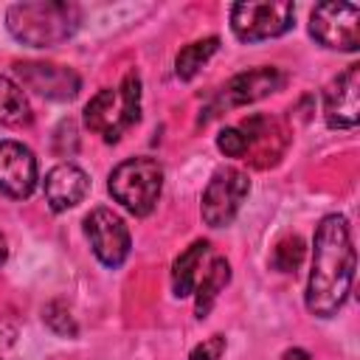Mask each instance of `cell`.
<instances>
[{
	"instance_id": "8",
	"label": "cell",
	"mask_w": 360,
	"mask_h": 360,
	"mask_svg": "<svg viewBox=\"0 0 360 360\" xmlns=\"http://www.w3.org/2000/svg\"><path fill=\"white\" fill-rule=\"evenodd\" d=\"M84 233H87L90 248H93V253H96V259L101 264L118 267L129 256V248H132L129 228H127V222L115 211H110V208H93L84 217Z\"/></svg>"
},
{
	"instance_id": "21",
	"label": "cell",
	"mask_w": 360,
	"mask_h": 360,
	"mask_svg": "<svg viewBox=\"0 0 360 360\" xmlns=\"http://www.w3.org/2000/svg\"><path fill=\"white\" fill-rule=\"evenodd\" d=\"M225 352V338L222 335H211L208 340H202L200 346L191 349L188 360H219Z\"/></svg>"
},
{
	"instance_id": "9",
	"label": "cell",
	"mask_w": 360,
	"mask_h": 360,
	"mask_svg": "<svg viewBox=\"0 0 360 360\" xmlns=\"http://www.w3.org/2000/svg\"><path fill=\"white\" fill-rule=\"evenodd\" d=\"M14 73L22 87H28L37 96L51 98V101H68L82 87V79L70 68L51 65V62H17Z\"/></svg>"
},
{
	"instance_id": "10",
	"label": "cell",
	"mask_w": 360,
	"mask_h": 360,
	"mask_svg": "<svg viewBox=\"0 0 360 360\" xmlns=\"http://www.w3.org/2000/svg\"><path fill=\"white\" fill-rule=\"evenodd\" d=\"M323 118L332 129H352L360 118V65H349L323 93Z\"/></svg>"
},
{
	"instance_id": "7",
	"label": "cell",
	"mask_w": 360,
	"mask_h": 360,
	"mask_svg": "<svg viewBox=\"0 0 360 360\" xmlns=\"http://www.w3.org/2000/svg\"><path fill=\"white\" fill-rule=\"evenodd\" d=\"M309 34L332 51L360 48V6L354 3H318L309 17Z\"/></svg>"
},
{
	"instance_id": "17",
	"label": "cell",
	"mask_w": 360,
	"mask_h": 360,
	"mask_svg": "<svg viewBox=\"0 0 360 360\" xmlns=\"http://www.w3.org/2000/svg\"><path fill=\"white\" fill-rule=\"evenodd\" d=\"M217 48H219V37H205V39L188 42V45L177 53V59H174V73H177V79H183V82L194 79L197 70L217 53Z\"/></svg>"
},
{
	"instance_id": "15",
	"label": "cell",
	"mask_w": 360,
	"mask_h": 360,
	"mask_svg": "<svg viewBox=\"0 0 360 360\" xmlns=\"http://www.w3.org/2000/svg\"><path fill=\"white\" fill-rule=\"evenodd\" d=\"M228 281H231V264H228V259L214 256L211 264L205 267L200 284H197V304H194L197 318H205V315H208V309L214 307L219 290H225Z\"/></svg>"
},
{
	"instance_id": "1",
	"label": "cell",
	"mask_w": 360,
	"mask_h": 360,
	"mask_svg": "<svg viewBox=\"0 0 360 360\" xmlns=\"http://www.w3.org/2000/svg\"><path fill=\"white\" fill-rule=\"evenodd\" d=\"M354 281V248L346 217L329 214L321 219L312 245V270L307 281V309L315 318H332L349 298Z\"/></svg>"
},
{
	"instance_id": "3",
	"label": "cell",
	"mask_w": 360,
	"mask_h": 360,
	"mask_svg": "<svg viewBox=\"0 0 360 360\" xmlns=\"http://www.w3.org/2000/svg\"><path fill=\"white\" fill-rule=\"evenodd\" d=\"M141 118V79L129 70L118 87L98 90L84 107V124L107 143H115Z\"/></svg>"
},
{
	"instance_id": "6",
	"label": "cell",
	"mask_w": 360,
	"mask_h": 360,
	"mask_svg": "<svg viewBox=\"0 0 360 360\" xmlns=\"http://www.w3.org/2000/svg\"><path fill=\"white\" fill-rule=\"evenodd\" d=\"M250 191V180L242 169H233V166H225V169H217L202 191V219L205 225L211 228H225L233 222L236 211L242 208L245 197Z\"/></svg>"
},
{
	"instance_id": "16",
	"label": "cell",
	"mask_w": 360,
	"mask_h": 360,
	"mask_svg": "<svg viewBox=\"0 0 360 360\" xmlns=\"http://www.w3.org/2000/svg\"><path fill=\"white\" fill-rule=\"evenodd\" d=\"M28 121H31V104H28L25 93L8 76H0V124L22 127Z\"/></svg>"
},
{
	"instance_id": "22",
	"label": "cell",
	"mask_w": 360,
	"mask_h": 360,
	"mask_svg": "<svg viewBox=\"0 0 360 360\" xmlns=\"http://www.w3.org/2000/svg\"><path fill=\"white\" fill-rule=\"evenodd\" d=\"M284 360H309V354L301 349H292V352H284Z\"/></svg>"
},
{
	"instance_id": "5",
	"label": "cell",
	"mask_w": 360,
	"mask_h": 360,
	"mask_svg": "<svg viewBox=\"0 0 360 360\" xmlns=\"http://www.w3.org/2000/svg\"><path fill=\"white\" fill-rule=\"evenodd\" d=\"M292 20H295V8L287 0L231 6V28L242 42H262L281 37L292 28Z\"/></svg>"
},
{
	"instance_id": "13",
	"label": "cell",
	"mask_w": 360,
	"mask_h": 360,
	"mask_svg": "<svg viewBox=\"0 0 360 360\" xmlns=\"http://www.w3.org/2000/svg\"><path fill=\"white\" fill-rule=\"evenodd\" d=\"M87 188H90L87 174H84L79 166H73V163H59V166H53V169L45 174V180H42L45 202H48L51 211H56V214L73 208L76 202H82L84 194H87Z\"/></svg>"
},
{
	"instance_id": "19",
	"label": "cell",
	"mask_w": 360,
	"mask_h": 360,
	"mask_svg": "<svg viewBox=\"0 0 360 360\" xmlns=\"http://www.w3.org/2000/svg\"><path fill=\"white\" fill-rule=\"evenodd\" d=\"M217 146H219V152H225L228 158H242V155L248 152V138H245V132H242L239 127H228V129L219 132Z\"/></svg>"
},
{
	"instance_id": "11",
	"label": "cell",
	"mask_w": 360,
	"mask_h": 360,
	"mask_svg": "<svg viewBox=\"0 0 360 360\" xmlns=\"http://www.w3.org/2000/svg\"><path fill=\"white\" fill-rule=\"evenodd\" d=\"M37 188V158L20 141H0V194L25 200Z\"/></svg>"
},
{
	"instance_id": "18",
	"label": "cell",
	"mask_w": 360,
	"mask_h": 360,
	"mask_svg": "<svg viewBox=\"0 0 360 360\" xmlns=\"http://www.w3.org/2000/svg\"><path fill=\"white\" fill-rule=\"evenodd\" d=\"M301 259H304V242L298 236H290V239H284V242H278L273 248L270 264L276 270H281V273H295L298 264H301Z\"/></svg>"
},
{
	"instance_id": "14",
	"label": "cell",
	"mask_w": 360,
	"mask_h": 360,
	"mask_svg": "<svg viewBox=\"0 0 360 360\" xmlns=\"http://www.w3.org/2000/svg\"><path fill=\"white\" fill-rule=\"evenodd\" d=\"M208 248H211V245H208L205 239H197V242H191V245L174 259V264H172V290H174L177 298L191 295V290H194V284H197V270H200L202 259L208 256Z\"/></svg>"
},
{
	"instance_id": "4",
	"label": "cell",
	"mask_w": 360,
	"mask_h": 360,
	"mask_svg": "<svg viewBox=\"0 0 360 360\" xmlns=\"http://www.w3.org/2000/svg\"><path fill=\"white\" fill-rule=\"evenodd\" d=\"M107 188L112 200L121 202L129 214L146 217L158 205L163 188V166L155 158H129L110 172Z\"/></svg>"
},
{
	"instance_id": "2",
	"label": "cell",
	"mask_w": 360,
	"mask_h": 360,
	"mask_svg": "<svg viewBox=\"0 0 360 360\" xmlns=\"http://www.w3.org/2000/svg\"><path fill=\"white\" fill-rule=\"evenodd\" d=\"M82 11L68 0H28L14 3L6 11V25L11 37L31 48H53L76 34Z\"/></svg>"
},
{
	"instance_id": "12",
	"label": "cell",
	"mask_w": 360,
	"mask_h": 360,
	"mask_svg": "<svg viewBox=\"0 0 360 360\" xmlns=\"http://www.w3.org/2000/svg\"><path fill=\"white\" fill-rule=\"evenodd\" d=\"M284 82V76L278 73V68H256V70H245L239 76H233L217 96V104L211 110H228V107H242L250 101L264 98L267 93L278 90Z\"/></svg>"
},
{
	"instance_id": "23",
	"label": "cell",
	"mask_w": 360,
	"mask_h": 360,
	"mask_svg": "<svg viewBox=\"0 0 360 360\" xmlns=\"http://www.w3.org/2000/svg\"><path fill=\"white\" fill-rule=\"evenodd\" d=\"M6 256H8V248H6V236L0 233V264L6 262Z\"/></svg>"
},
{
	"instance_id": "20",
	"label": "cell",
	"mask_w": 360,
	"mask_h": 360,
	"mask_svg": "<svg viewBox=\"0 0 360 360\" xmlns=\"http://www.w3.org/2000/svg\"><path fill=\"white\" fill-rule=\"evenodd\" d=\"M45 323L59 335H76V323L70 321V315L62 304H48L45 307Z\"/></svg>"
}]
</instances>
